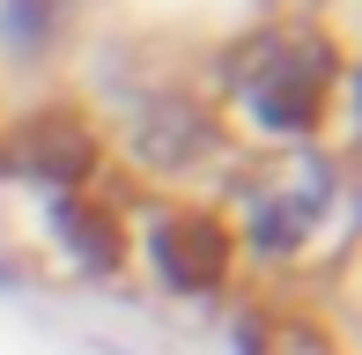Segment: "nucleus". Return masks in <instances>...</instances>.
I'll use <instances>...</instances> for the list:
<instances>
[{"instance_id":"nucleus-1","label":"nucleus","mask_w":362,"mask_h":355,"mask_svg":"<svg viewBox=\"0 0 362 355\" xmlns=\"http://www.w3.org/2000/svg\"><path fill=\"white\" fill-rule=\"evenodd\" d=\"M148 252H156V267L170 274L177 289H215L222 267H229V237H222L207 215H170Z\"/></svg>"}]
</instances>
